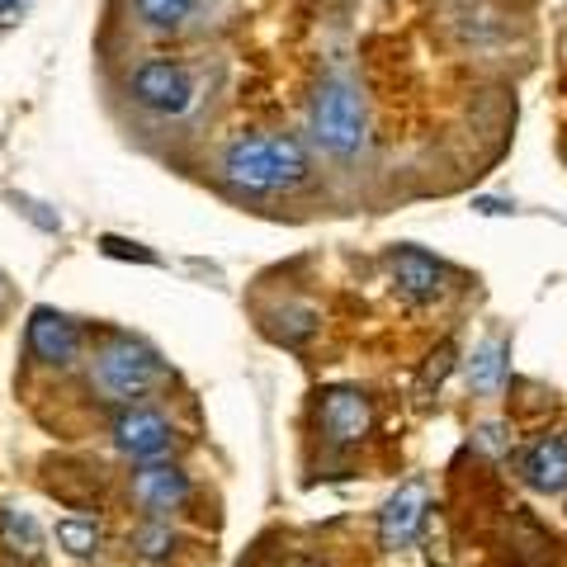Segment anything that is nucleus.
<instances>
[{"mask_svg": "<svg viewBox=\"0 0 567 567\" xmlns=\"http://www.w3.org/2000/svg\"><path fill=\"white\" fill-rule=\"evenodd\" d=\"M133 100L142 110H156V114H185L194 104V81L181 62L152 58L133 71Z\"/></svg>", "mask_w": 567, "mask_h": 567, "instance_id": "nucleus-3", "label": "nucleus"}, {"mask_svg": "<svg viewBox=\"0 0 567 567\" xmlns=\"http://www.w3.org/2000/svg\"><path fill=\"white\" fill-rule=\"evenodd\" d=\"M91 379H95V388L104 398L133 402V398L147 393V388L162 383L166 369H162V354H156L152 346L133 341V336H110V341L100 346V354H95Z\"/></svg>", "mask_w": 567, "mask_h": 567, "instance_id": "nucleus-2", "label": "nucleus"}, {"mask_svg": "<svg viewBox=\"0 0 567 567\" xmlns=\"http://www.w3.org/2000/svg\"><path fill=\"white\" fill-rule=\"evenodd\" d=\"M0 303H6V284H0Z\"/></svg>", "mask_w": 567, "mask_h": 567, "instance_id": "nucleus-20", "label": "nucleus"}, {"mask_svg": "<svg viewBox=\"0 0 567 567\" xmlns=\"http://www.w3.org/2000/svg\"><path fill=\"white\" fill-rule=\"evenodd\" d=\"M104 251H110V256H137V260H152L147 251H137V246H128V241H118V237H104Z\"/></svg>", "mask_w": 567, "mask_h": 567, "instance_id": "nucleus-18", "label": "nucleus"}, {"mask_svg": "<svg viewBox=\"0 0 567 567\" xmlns=\"http://www.w3.org/2000/svg\"><path fill=\"white\" fill-rule=\"evenodd\" d=\"M312 137L317 147H327L331 156H360L369 142V123H364V104L354 95V85L331 76L317 85L312 95Z\"/></svg>", "mask_w": 567, "mask_h": 567, "instance_id": "nucleus-1", "label": "nucleus"}, {"mask_svg": "<svg viewBox=\"0 0 567 567\" xmlns=\"http://www.w3.org/2000/svg\"><path fill=\"white\" fill-rule=\"evenodd\" d=\"M317 416H322V431L331 445H360L374 431V406H369L360 388H327L317 398Z\"/></svg>", "mask_w": 567, "mask_h": 567, "instance_id": "nucleus-5", "label": "nucleus"}, {"mask_svg": "<svg viewBox=\"0 0 567 567\" xmlns=\"http://www.w3.org/2000/svg\"><path fill=\"white\" fill-rule=\"evenodd\" d=\"M468 383H473V393H483V398L502 393V383H506V341H487V346L473 350Z\"/></svg>", "mask_w": 567, "mask_h": 567, "instance_id": "nucleus-13", "label": "nucleus"}, {"mask_svg": "<svg viewBox=\"0 0 567 567\" xmlns=\"http://www.w3.org/2000/svg\"><path fill=\"white\" fill-rule=\"evenodd\" d=\"M194 10V0H137V14L147 20V29L171 33L185 24V14Z\"/></svg>", "mask_w": 567, "mask_h": 567, "instance_id": "nucleus-14", "label": "nucleus"}, {"mask_svg": "<svg viewBox=\"0 0 567 567\" xmlns=\"http://www.w3.org/2000/svg\"><path fill=\"white\" fill-rule=\"evenodd\" d=\"M223 175L246 194H270L279 189V156H275V137H237L223 152Z\"/></svg>", "mask_w": 567, "mask_h": 567, "instance_id": "nucleus-4", "label": "nucleus"}, {"mask_svg": "<svg viewBox=\"0 0 567 567\" xmlns=\"http://www.w3.org/2000/svg\"><path fill=\"white\" fill-rule=\"evenodd\" d=\"M133 544L142 548V558H166V554H171V544H175V529H171L166 520H156V516H152V520L133 535Z\"/></svg>", "mask_w": 567, "mask_h": 567, "instance_id": "nucleus-16", "label": "nucleus"}, {"mask_svg": "<svg viewBox=\"0 0 567 567\" xmlns=\"http://www.w3.org/2000/svg\"><path fill=\"white\" fill-rule=\"evenodd\" d=\"M0 548H6L14 563H24V567L43 558V529H39V520H33L24 506H6V511H0Z\"/></svg>", "mask_w": 567, "mask_h": 567, "instance_id": "nucleus-12", "label": "nucleus"}, {"mask_svg": "<svg viewBox=\"0 0 567 567\" xmlns=\"http://www.w3.org/2000/svg\"><path fill=\"white\" fill-rule=\"evenodd\" d=\"M29 350H33V360L66 369L81 354V331L58 308H33V317H29Z\"/></svg>", "mask_w": 567, "mask_h": 567, "instance_id": "nucleus-7", "label": "nucleus"}, {"mask_svg": "<svg viewBox=\"0 0 567 567\" xmlns=\"http://www.w3.org/2000/svg\"><path fill=\"white\" fill-rule=\"evenodd\" d=\"M388 265H393V279H398V293L412 298V303H431V298L440 293V284H445V270L416 251V246H402V251L388 256Z\"/></svg>", "mask_w": 567, "mask_h": 567, "instance_id": "nucleus-11", "label": "nucleus"}, {"mask_svg": "<svg viewBox=\"0 0 567 567\" xmlns=\"http://www.w3.org/2000/svg\"><path fill=\"white\" fill-rule=\"evenodd\" d=\"M450 364H454V346H440V354H431V364H425V388H440V379L450 374Z\"/></svg>", "mask_w": 567, "mask_h": 567, "instance_id": "nucleus-17", "label": "nucleus"}, {"mask_svg": "<svg viewBox=\"0 0 567 567\" xmlns=\"http://www.w3.org/2000/svg\"><path fill=\"white\" fill-rule=\"evenodd\" d=\"M58 544L66 548L71 558H91L100 548V525H85V520H62L58 525Z\"/></svg>", "mask_w": 567, "mask_h": 567, "instance_id": "nucleus-15", "label": "nucleus"}, {"mask_svg": "<svg viewBox=\"0 0 567 567\" xmlns=\"http://www.w3.org/2000/svg\"><path fill=\"white\" fill-rule=\"evenodd\" d=\"M114 445L128 458H162L171 450V421L152 406H123L114 416Z\"/></svg>", "mask_w": 567, "mask_h": 567, "instance_id": "nucleus-6", "label": "nucleus"}, {"mask_svg": "<svg viewBox=\"0 0 567 567\" xmlns=\"http://www.w3.org/2000/svg\"><path fill=\"white\" fill-rule=\"evenodd\" d=\"M133 496H137L142 511H152V516L162 520L189 502V477L175 464H147V468L133 473Z\"/></svg>", "mask_w": 567, "mask_h": 567, "instance_id": "nucleus-9", "label": "nucleus"}, {"mask_svg": "<svg viewBox=\"0 0 567 567\" xmlns=\"http://www.w3.org/2000/svg\"><path fill=\"white\" fill-rule=\"evenodd\" d=\"M425 525V487L421 483H406L388 496V506L379 511V544L383 548H406Z\"/></svg>", "mask_w": 567, "mask_h": 567, "instance_id": "nucleus-8", "label": "nucleus"}, {"mask_svg": "<svg viewBox=\"0 0 567 567\" xmlns=\"http://www.w3.org/2000/svg\"><path fill=\"white\" fill-rule=\"evenodd\" d=\"M520 477L535 492H567V435H544L520 454Z\"/></svg>", "mask_w": 567, "mask_h": 567, "instance_id": "nucleus-10", "label": "nucleus"}, {"mask_svg": "<svg viewBox=\"0 0 567 567\" xmlns=\"http://www.w3.org/2000/svg\"><path fill=\"white\" fill-rule=\"evenodd\" d=\"M14 6H20V0H0V14H10Z\"/></svg>", "mask_w": 567, "mask_h": 567, "instance_id": "nucleus-19", "label": "nucleus"}]
</instances>
